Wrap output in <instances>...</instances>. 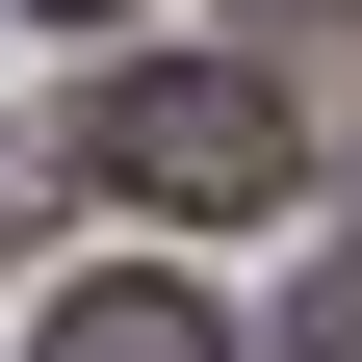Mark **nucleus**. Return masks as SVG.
Returning <instances> with one entry per match:
<instances>
[{"label": "nucleus", "mask_w": 362, "mask_h": 362, "mask_svg": "<svg viewBox=\"0 0 362 362\" xmlns=\"http://www.w3.org/2000/svg\"><path fill=\"white\" fill-rule=\"evenodd\" d=\"M285 156L310 129L259 104V78H104V181L129 207H285Z\"/></svg>", "instance_id": "f257e3e1"}, {"label": "nucleus", "mask_w": 362, "mask_h": 362, "mask_svg": "<svg viewBox=\"0 0 362 362\" xmlns=\"http://www.w3.org/2000/svg\"><path fill=\"white\" fill-rule=\"evenodd\" d=\"M285 26H362V0H285Z\"/></svg>", "instance_id": "20e7f679"}, {"label": "nucleus", "mask_w": 362, "mask_h": 362, "mask_svg": "<svg viewBox=\"0 0 362 362\" xmlns=\"http://www.w3.org/2000/svg\"><path fill=\"white\" fill-rule=\"evenodd\" d=\"M26 26H104V0H26Z\"/></svg>", "instance_id": "7ed1b4c3"}, {"label": "nucleus", "mask_w": 362, "mask_h": 362, "mask_svg": "<svg viewBox=\"0 0 362 362\" xmlns=\"http://www.w3.org/2000/svg\"><path fill=\"white\" fill-rule=\"evenodd\" d=\"M26 362H233V337H207V285H52Z\"/></svg>", "instance_id": "f03ea898"}]
</instances>
